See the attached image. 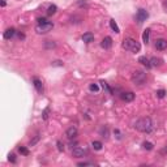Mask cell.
Returning a JSON list of instances; mask_svg holds the SVG:
<instances>
[{
    "instance_id": "cell-35",
    "label": "cell",
    "mask_w": 167,
    "mask_h": 167,
    "mask_svg": "<svg viewBox=\"0 0 167 167\" xmlns=\"http://www.w3.org/2000/svg\"><path fill=\"white\" fill-rule=\"evenodd\" d=\"M52 65H63V63L61 61H53Z\"/></svg>"
},
{
    "instance_id": "cell-4",
    "label": "cell",
    "mask_w": 167,
    "mask_h": 167,
    "mask_svg": "<svg viewBox=\"0 0 167 167\" xmlns=\"http://www.w3.org/2000/svg\"><path fill=\"white\" fill-rule=\"evenodd\" d=\"M52 27H53V24L52 22H45V24H38L35 26V31L38 34H46V33H48V31H51L52 30Z\"/></svg>"
},
{
    "instance_id": "cell-5",
    "label": "cell",
    "mask_w": 167,
    "mask_h": 167,
    "mask_svg": "<svg viewBox=\"0 0 167 167\" xmlns=\"http://www.w3.org/2000/svg\"><path fill=\"white\" fill-rule=\"evenodd\" d=\"M147 17H149V12H147L146 9L140 8V9L137 11V13H136V21H137L138 24L145 22V21L147 20Z\"/></svg>"
},
{
    "instance_id": "cell-34",
    "label": "cell",
    "mask_w": 167,
    "mask_h": 167,
    "mask_svg": "<svg viewBox=\"0 0 167 167\" xmlns=\"http://www.w3.org/2000/svg\"><path fill=\"white\" fill-rule=\"evenodd\" d=\"M37 21H38V24H45V22H47V20H46V18H38V20H37Z\"/></svg>"
},
{
    "instance_id": "cell-6",
    "label": "cell",
    "mask_w": 167,
    "mask_h": 167,
    "mask_svg": "<svg viewBox=\"0 0 167 167\" xmlns=\"http://www.w3.org/2000/svg\"><path fill=\"white\" fill-rule=\"evenodd\" d=\"M86 155V150L82 149V147H74L72 150V157L73 158H84Z\"/></svg>"
},
{
    "instance_id": "cell-37",
    "label": "cell",
    "mask_w": 167,
    "mask_h": 167,
    "mask_svg": "<svg viewBox=\"0 0 167 167\" xmlns=\"http://www.w3.org/2000/svg\"><path fill=\"white\" fill-rule=\"evenodd\" d=\"M5 5H7V1H5V0H1V7H3V8H4V7H5Z\"/></svg>"
},
{
    "instance_id": "cell-11",
    "label": "cell",
    "mask_w": 167,
    "mask_h": 167,
    "mask_svg": "<svg viewBox=\"0 0 167 167\" xmlns=\"http://www.w3.org/2000/svg\"><path fill=\"white\" fill-rule=\"evenodd\" d=\"M120 98L124 100V102H132V100L134 99V93H132V91H125V93L120 94Z\"/></svg>"
},
{
    "instance_id": "cell-36",
    "label": "cell",
    "mask_w": 167,
    "mask_h": 167,
    "mask_svg": "<svg viewBox=\"0 0 167 167\" xmlns=\"http://www.w3.org/2000/svg\"><path fill=\"white\" fill-rule=\"evenodd\" d=\"M18 38H20V39H24V38H25V35H24L22 33H18Z\"/></svg>"
},
{
    "instance_id": "cell-29",
    "label": "cell",
    "mask_w": 167,
    "mask_h": 167,
    "mask_svg": "<svg viewBox=\"0 0 167 167\" xmlns=\"http://www.w3.org/2000/svg\"><path fill=\"white\" fill-rule=\"evenodd\" d=\"M56 146H58V150L59 152H64V144L61 142V141H56Z\"/></svg>"
},
{
    "instance_id": "cell-13",
    "label": "cell",
    "mask_w": 167,
    "mask_h": 167,
    "mask_svg": "<svg viewBox=\"0 0 167 167\" xmlns=\"http://www.w3.org/2000/svg\"><path fill=\"white\" fill-rule=\"evenodd\" d=\"M138 63H140V64H142L144 67H146V68H152L150 59H147L146 56H140V58H138Z\"/></svg>"
},
{
    "instance_id": "cell-25",
    "label": "cell",
    "mask_w": 167,
    "mask_h": 167,
    "mask_svg": "<svg viewBox=\"0 0 167 167\" xmlns=\"http://www.w3.org/2000/svg\"><path fill=\"white\" fill-rule=\"evenodd\" d=\"M39 134H35V137H34L33 138V140H30V142H29V146H34V145H35L37 142H38V141H39Z\"/></svg>"
},
{
    "instance_id": "cell-30",
    "label": "cell",
    "mask_w": 167,
    "mask_h": 167,
    "mask_svg": "<svg viewBox=\"0 0 167 167\" xmlns=\"http://www.w3.org/2000/svg\"><path fill=\"white\" fill-rule=\"evenodd\" d=\"M8 160L11 163H16V162H17V158H16V155L12 153V154H9V155H8Z\"/></svg>"
},
{
    "instance_id": "cell-27",
    "label": "cell",
    "mask_w": 167,
    "mask_h": 167,
    "mask_svg": "<svg viewBox=\"0 0 167 167\" xmlns=\"http://www.w3.org/2000/svg\"><path fill=\"white\" fill-rule=\"evenodd\" d=\"M55 46H56V43L52 42V40H47V42L45 43V47H46V48H53Z\"/></svg>"
},
{
    "instance_id": "cell-16",
    "label": "cell",
    "mask_w": 167,
    "mask_h": 167,
    "mask_svg": "<svg viewBox=\"0 0 167 167\" xmlns=\"http://www.w3.org/2000/svg\"><path fill=\"white\" fill-rule=\"evenodd\" d=\"M162 59H159V58H152L150 59V64H152V67H159V65H162Z\"/></svg>"
},
{
    "instance_id": "cell-20",
    "label": "cell",
    "mask_w": 167,
    "mask_h": 167,
    "mask_svg": "<svg viewBox=\"0 0 167 167\" xmlns=\"http://www.w3.org/2000/svg\"><path fill=\"white\" fill-rule=\"evenodd\" d=\"M142 149L144 150H147V152H150V150L154 149V145L152 142H149V141H145V142H142Z\"/></svg>"
},
{
    "instance_id": "cell-19",
    "label": "cell",
    "mask_w": 167,
    "mask_h": 167,
    "mask_svg": "<svg viewBox=\"0 0 167 167\" xmlns=\"http://www.w3.org/2000/svg\"><path fill=\"white\" fill-rule=\"evenodd\" d=\"M110 26H111V29L114 30L116 34H119V33H120V29H119L118 24L115 22V20H110Z\"/></svg>"
},
{
    "instance_id": "cell-2",
    "label": "cell",
    "mask_w": 167,
    "mask_h": 167,
    "mask_svg": "<svg viewBox=\"0 0 167 167\" xmlns=\"http://www.w3.org/2000/svg\"><path fill=\"white\" fill-rule=\"evenodd\" d=\"M123 48L127 50V51H131V52H140L141 50V45L137 42L136 39L131 38V37H127V38L123 39V43H121Z\"/></svg>"
},
{
    "instance_id": "cell-10",
    "label": "cell",
    "mask_w": 167,
    "mask_h": 167,
    "mask_svg": "<svg viewBox=\"0 0 167 167\" xmlns=\"http://www.w3.org/2000/svg\"><path fill=\"white\" fill-rule=\"evenodd\" d=\"M154 46H155L157 50H159V51H163V50L167 48V40L163 39V38H159V39L155 40V45H154Z\"/></svg>"
},
{
    "instance_id": "cell-26",
    "label": "cell",
    "mask_w": 167,
    "mask_h": 167,
    "mask_svg": "<svg viewBox=\"0 0 167 167\" xmlns=\"http://www.w3.org/2000/svg\"><path fill=\"white\" fill-rule=\"evenodd\" d=\"M157 97H158V98H163V97L166 95V90L165 89H159V90H157Z\"/></svg>"
},
{
    "instance_id": "cell-12",
    "label": "cell",
    "mask_w": 167,
    "mask_h": 167,
    "mask_svg": "<svg viewBox=\"0 0 167 167\" xmlns=\"http://www.w3.org/2000/svg\"><path fill=\"white\" fill-rule=\"evenodd\" d=\"M111 46H112L111 37H105V38L102 39V42H100V47H102V48H105V50L111 48Z\"/></svg>"
},
{
    "instance_id": "cell-31",
    "label": "cell",
    "mask_w": 167,
    "mask_h": 167,
    "mask_svg": "<svg viewBox=\"0 0 167 167\" xmlns=\"http://www.w3.org/2000/svg\"><path fill=\"white\" fill-rule=\"evenodd\" d=\"M159 154H160L162 157H166V155H167V145H165V146H163L162 149L159 150Z\"/></svg>"
},
{
    "instance_id": "cell-7",
    "label": "cell",
    "mask_w": 167,
    "mask_h": 167,
    "mask_svg": "<svg viewBox=\"0 0 167 167\" xmlns=\"http://www.w3.org/2000/svg\"><path fill=\"white\" fill-rule=\"evenodd\" d=\"M33 85H34L35 90L38 91L39 94H43V91H45V87H43V82L39 80L38 77H34V78H33Z\"/></svg>"
},
{
    "instance_id": "cell-9",
    "label": "cell",
    "mask_w": 167,
    "mask_h": 167,
    "mask_svg": "<svg viewBox=\"0 0 167 167\" xmlns=\"http://www.w3.org/2000/svg\"><path fill=\"white\" fill-rule=\"evenodd\" d=\"M77 133H78V129L76 127H69L67 131H65V136L69 140H72V138H76L77 137Z\"/></svg>"
},
{
    "instance_id": "cell-21",
    "label": "cell",
    "mask_w": 167,
    "mask_h": 167,
    "mask_svg": "<svg viewBox=\"0 0 167 167\" xmlns=\"http://www.w3.org/2000/svg\"><path fill=\"white\" fill-rule=\"evenodd\" d=\"M56 11H58V7H56L55 4H52V5H50V7L47 8V14H48V16L55 14V13H56Z\"/></svg>"
},
{
    "instance_id": "cell-32",
    "label": "cell",
    "mask_w": 167,
    "mask_h": 167,
    "mask_svg": "<svg viewBox=\"0 0 167 167\" xmlns=\"http://www.w3.org/2000/svg\"><path fill=\"white\" fill-rule=\"evenodd\" d=\"M78 166H94L93 162H80Z\"/></svg>"
},
{
    "instance_id": "cell-3",
    "label": "cell",
    "mask_w": 167,
    "mask_h": 167,
    "mask_svg": "<svg viewBox=\"0 0 167 167\" xmlns=\"http://www.w3.org/2000/svg\"><path fill=\"white\" fill-rule=\"evenodd\" d=\"M146 73L142 71H134L133 74H132V82L134 85H137V86H141V85H144L146 82Z\"/></svg>"
},
{
    "instance_id": "cell-28",
    "label": "cell",
    "mask_w": 167,
    "mask_h": 167,
    "mask_svg": "<svg viewBox=\"0 0 167 167\" xmlns=\"http://www.w3.org/2000/svg\"><path fill=\"white\" fill-rule=\"evenodd\" d=\"M89 89H90V91H94V93H97V91L99 90V86H98L97 84H90Z\"/></svg>"
},
{
    "instance_id": "cell-14",
    "label": "cell",
    "mask_w": 167,
    "mask_h": 167,
    "mask_svg": "<svg viewBox=\"0 0 167 167\" xmlns=\"http://www.w3.org/2000/svg\"><path fill=\"white\" fill-rule=\"evenodd\" d=\"M82 40L85 43H91L94 40V34L90 33V31H87V33H85L82 35Z\"/></svg>"
},
{
    "instance_id": "cell-38",
    "label": "cell",
    "mask_w": 167,
    "mask_h": 167,
    "mask_svg": "<svg viewBox=\"0 0 167 167\" xmlns=\"http://www.w3.org/2000/svg\"><path fill=\"white\" fill-rule=\"evenodd\" d=\"M163 7H165V9H166V12H167V1H165V4H163Z\"/></svg>"
},
{
    "instance_id": "cell-22",
    "label": "cell",
    "mask_w": 167,
    "mask_h": 167,
    "mask_svg": "<svg viewBox=\"0 0 167 167\" xmlns=\"http://www.w3.org/2000/svg\"><path fill=\"white\" fill-rule=\"evenodd\" d=\"M48 115H50V107H46L45 111L42 112V119L43 120H47V119H48Z\"/></svg>"
},
{
    "instance_id": "cell-23",
    "label": "cell",
    "mask_w": 167,
    "mask_h": 167,
    "mask_svg": "<svg viewBox=\"0 0 167 167\" xmlns=\"http://www.w3.org/2000/svg\"><path fill=\"white\" fill-rule=\"evenodd\" d=\"M18 152H20L22 155H29V150L25 146H18Z\"/></svg>"
},
{
    "instance_id": "cell-17",
    "label": "cell",
    "mask_w": 167,
    "mask_h": 167,
    "mask_svg": "<svg viewBox=\"0 0 167 167\" xmlns=\"http://www.w3.org/2000/svg\"><path fill=\"white\" fill-rule=\"evenodd\" d=\"M91 147H93L94 150H97V152H99V150H102L103 144L100 142V141H93V142H91Z\"/></svg>"
},
{
    "instance_id": "cell-15",
    "label": "cell",
    "mask_w": 167,
    "mask_h": 167,
    "mask_svg": "<svg viewBox=\"0 0 167 167\" xmlns=\"http://www.w3.org/2000/svg\"><path fill=\"white\" fill-rule=\"evenodd\" d=\"M99 134H100V136H102L103 138H105V140H107V138H108V136H110L108 128H107L106 125H103V127L99 129Z\"/></svg>"
},
{
    "instance_id": "cell-18",
    "label": "cell",
    "mask_w": 167,
    "mask_h": 167,
    "mask_svg": "<svg viewBox=\"0 0 167 167\" xmlns=\"http://www.w3.org/2000/svg\"><path fill=\"white\" fill-rule=\"evenodd\" d=\"M149 38H150V29L144 30V33H142V40H144L145 45H147V43H149Z\"/></svg>"
},
{
    "instance_id": "cell-8",
    "label": "cell",
    "mask_w": 167,
    "mask_h": 167,
    "mask_svg": "<svg viewBox=\"0 0 167 167\" xmlns=\"http://www.w3.org/2000/svg\"><path fill=\"white\" fill-rule=\"evenodd\" d=\"M17 34V31H16V29L14 27H8L7 30L3 33V38L4 39H7V40H9V39H12L13 37Z\"/></svg>"
},
{
    "instance_id": "cell-33",
    "label": "cell",
    "mask_w": 167,
    "mask_h": 167,
    "mask_svg": "<svg viewBox=\"0 0 167 167\" xmlns=\"http://www.w3.org/2000/svg\"><path fill=\"white\" fill-rule=\"evenodd\" d=\"M114 133L116 134V137H118V138H119V140H120V138H121V134H120V132H119V131H118V129H115V131H114Z\"/></svg>"
},
{
    "instance_id": "cell-24",
    "label": "cell",
    "mask_w": 167,
    "mask_h": 167,
    "mask_svg": "<svg viewBox=\"0 0 167 167\" xmlns=\"http://www.w3.org/2000/svg\"><path fill=\"white\" fill-rule=\"evenodd\" d=\"M100 86H102V87H103V89H105V90H107V91H108V93H110V94H111V93H112V90H111V87H110V86H108V85H107V82H105V81H100Z\"/></svg>"
},
{
    "instance_id": "cell-1",
    "label": "cell",
    "mask_w": 167,
    "mask_h": 167,
    "mask_svg": "<svg viewBox=\"0 0 167 167\" xmlns=\"http://www.w3.org/2000/svg\"><path fill=\"white\" fill-rule=\"evenodd\" d=\"M134 129H137L138 132L142 133H152L154 131V123L150 118L145 116V118H140L138 120L134 121Z\"/></svg>"
}]
</instances>
